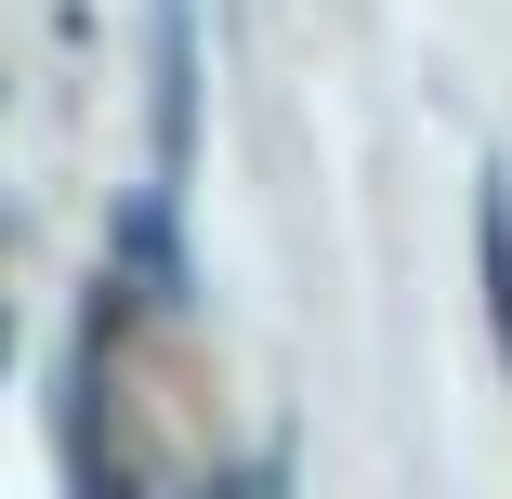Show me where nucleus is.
I'll list each match as a JSON object with an SVG mask.
<instances>
[{
	"mask_svg": "<svg viewBox=\"0 0 512 499\" xmlns=\"http://www.w3.org/2000/svg\"><path fill=\"white\" fill-rule=\"evenodd\" d=\"M0 368H14V303H0Z\"/></svg>",
	"mask_w": 512,
	"mask_h": 499,
	"instance_id": "obj_3",
	"label": "nucleus"
},
{
	"mask_svg": "<svg viewBox=\"0 0 512 499\" xmlns=\"http://www.w3.org/2000/svg\"><path fill=\"white\" fill-rule=\"evenodd\" d=\"M473 263H486V329H499V368H512V184L499 171L473 197Z\"/></svg>",
	"mask_w": 512,
	"mask_h": 499,
	"instance_id": "obj_2",
	"label": "nucleus"
},
{
	"mask_svg": "<svg viewBox=\"0 0 512 499\" xmlns=\"http://www.w3.org/2000/svg\"><path fill=\"white\" fill-rule=\"evenodd\" d=\"M184 158H197V14L158 0V197L184 184Z\"/></svg>",
	"mask_w": 512,
	"mask_h": 499,
	"instance_id": "obj_1",
	"label": "nucleus"
}]
</instances>
